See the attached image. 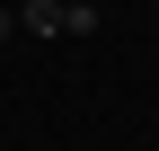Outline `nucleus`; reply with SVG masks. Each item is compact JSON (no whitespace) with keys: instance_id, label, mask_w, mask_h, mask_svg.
<instances>
[{"instance_id":"obj_1","label":"nucleus","mask_w":159,"mask_h":151,"mask_svg":"<svg viewBox=\"0 0 159 151\" xmlns=\"http://www.w3.org/2000/svg\"><path fill=\"white\" fill-rule=\"evenodd\" d=\"M62 9H71V0H27V9H18V27H35V36H62Z\"/></svg>"},{"instance_id":"obj_2","label":"nucleus","mask_w":159,"mask_h":151,"mask_svg":"<svg viewBox=\"0 0 159 151\" xmlns=\"http://www.w3.org/2000/svg\"><path fill=\"white\" fill-rule=\"evenodd\" d=\"M9 36H18V9H0V45H9Z\"/></svg>"},{"instance_id":"obj_3","label":"nucleus","mask_w":159,"mask_h":151,"mask_svg":"<svg viewBox=\"0 0 159 151\" xmlns=\"http://www.w3.org/2000/svg\"><path fill=\"white\" fill-rule=\"evenodd\" d=\"M150 18H159V0H150Z\"/></svg>"}]
</instances>
